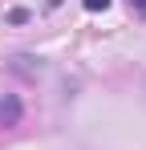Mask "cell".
<instances>
[{
	"mask_svg": "<svg viewBox=\"0 0 146 150\" xmlns=\"http://www.w3.org/2000/svg\"><path fill=\"white\" fill-rule=\"evenodd\" d=\"M21 114H24V105L21 98H0V126H21Z\"/></svg>",
	"mask_w": 146,
	"mask_h": 150,
	"instance_id": "6da1fadb",
	"label": "cell"
},
{
	"mask_svg": "<svg viewBox=\"0 0 146 150\" xmlns=\"http://www.w3.org/2000/svg\"><path fill=\"white\" fill-rule=\"evenodd\" d=\"M81 4H85L89 12H106V8H110V0H81Z\"/></svg>",
	"mask_w": 146,
	"mask_h": 150,
	"instance_id": "7a4b0ae2",
	"label": "cell"
},
{
	"mask_svg": "<svg viewBox=\"0 0 146 150\" xmlns=\"http://www.w3.org/2000/svg\"><path fill=\"white\" fill-rule=\"evenodd\" d=\"M130 8H134V12H142V16H146V0H130Z\"/></svg>",
	"mask_w": 146,
	"mask_h": 150,
	"instance_id": "3957f363",
	"label": "cell"
}]
</instances>
